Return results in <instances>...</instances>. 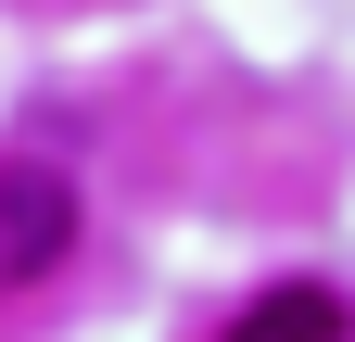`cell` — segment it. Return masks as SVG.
<instances>
[{
  "instance_id": "1",
  "label": "cell",
  "mask_w": 355,
  "mask_h": 342,
  "mask_svg": "<svg viewBox=\"0 0 355 342\" xmlns=\"http://www.w3.org/2000/svg\"><path fill=\"white\" fill-rule=\"evenodd\" d=\"M64 241H76V178L64 165H0V279L64 267Z\"/></svg>"
},
{
  "instance_id": "2",
  "label": "cell",
  "mask_w": 355,
  "mask_h": 342,
  "mask_svg": "<svg viewBox=\"0 0 355 342\" xmlns=\"http://www.w3.org/2000/svg\"><path fill=\"white\" fill-rule=\"evenodd\" d=\"M229 342H343V305L292 279V291H266V305H254V317H241Z\"/></svg>"
}]
</instances>
